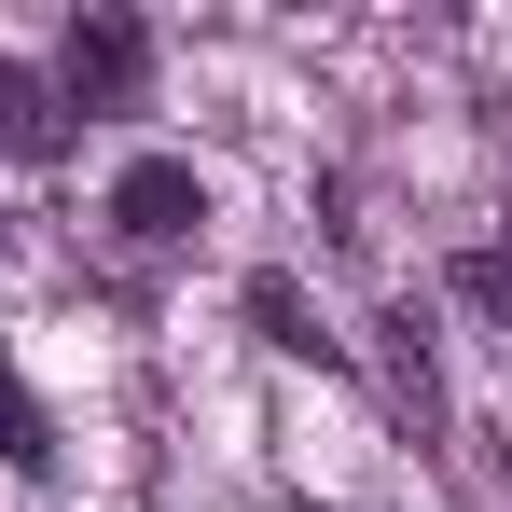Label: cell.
<instances>
[{"mask_svg": "<svg viewBox=\"0 0 512 512\" xmlns=\"http://www.w3.org/2000/svg\"><path fill=\"white\" fill-rule=\"evenodd\" d=\"M0 457H14V471H56V429H42V402H28L14 360H0Z\"/></svg>", "mask_w": 512, "mask_h": 512, "instance_id": "8992f818", "label": "cell"}, {"mask_svg": "<svg viewBox=\"0 0 512 512\" xmlns=\"http://www.w3.org/2000/svg\"><path fill=\"white\" fill-rule=\"evenodd\" d=\"M374 333H388V402H402V416H443V360H429V319H416V305H388Z\"/></svg>", "mask_w": 512, "mask_h": 512, "instance_id": "277c9868", "label": "cell"}, {"mask_svg": "<svg viewBox=\"0 0 512 512\" xmlns=\"http://www.w3.org/2000/svg\"><path fill=\"white\" fill-rule=\"evenodd\" d=\"M139 84H153V28H139L125 0H84L70 42H56V97H70V111H125Z\"/></svg>", "mask_w": 512, "mask_h": 512, "instance_id": "6da1fadb", "label": "cell"}, {"mask_svg": "<svg viewBox=\"0 0 512 512\" xmlns=\"http://www.w3.org/2000/svg\"><path fill=\"white\" fill-rule=\"evenodd\" d=\"M457 291H471V305H512V250H471V263H457Z\"/></svg>", "mask_w": 512, "mask_h": 512, "instance_id": "52a82bcc", "label": "cell"}, {"mask_svg": "<svg viewBox=\"0 0 512 512\" xmlns=\"http://www.w3.org/2000/svg\"><path fill=\"white\" fill-rule=\"evenodd\" d=\"M0 153H14V167H56V153H70V97H56V70H14V56H0Z\"/></svg>", "mask_w": 512, "mask_h": 512, "instance_id": "3957f363", "label": "cell"}, {"mask_svg": "<svg viewBox=\"0 0 512 512\" xmlns=\"http://www.w3.org/2000/svg\"><path fill=\"white\" fill-rule=\"evenodd\" d=\"M250 319H263V346H291V360H333V333L305 319V291H291V277H250Z\"/></svg>", "mask_w": 512, "mask_h": 512, "instance_id": "5b68a950", "label": "cell"}, {"mask_svg": "<svg viewBox=\"0 0 512 512\" xmlns=\"http://www.w3.org/2000/svg\"><path fill=\"white\" fill-rule=\"evenodd\" d=\"M111 222H125L139 250H167V236H194V222H208V180L153 153V167H125V180H111Z\"/></svg>", "mask_w": 512, "mask_h": 512, "instance_id": "7a4b0ae2", "label": "cell"}]
</instances>
